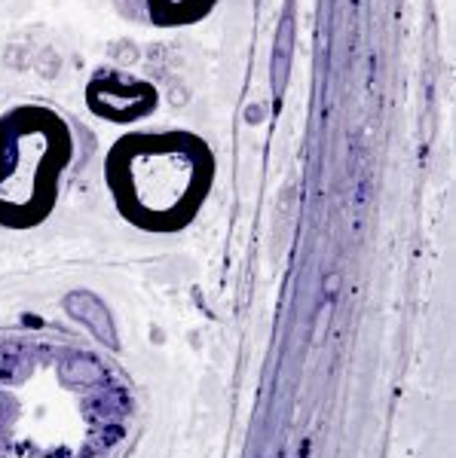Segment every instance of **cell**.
<instances>
[{"mask_svg":"<svg viewBox=\"0 0 456 458\" xmlns=\"http://www.w3.org/2000/svg\"><path fill=\"white\" fill-rule=\"evenodd\" d=\"M73 162L71 123L49 105L0 114V229L28 233L53 217Z\"/></svg>","mask_w":456,"mask_h":458,"instance_id":"obj_2","label":"cell"},{"mask_svg":"<svg viewBox=\"0 0 456 458\" xmlns=\"http://www.w3.org/2000/svg\"><path fill=\"white\" fill-rule=\"evenodd\" d=\"M220 6V0H144V16L159 31H178L205 21Z\"/></svg>","mask_w":456,"mask_h":458,"instance_id":"obj_4","label":"cell"},{"mask_svg":"<svg viewBox=\"0 0 456 458\" xmlns=\"http://www.w3.org/2000/svg\"><path fill=\"white\" fill-rule=\"evenodd\" d=\"M86 110L110 125H135L157 114L159 89L126 71H99L86 83Z\"/></svg>","mask_w":456,"mask_h":458,"instance_id":"obj_3","label":"cell"},{"mask_svg":"<svg viewBox=\"0 0 456 458\" xmlns=\"http://www.w3.org/2000/svg\"><path fill=\"white\" fill-rule=\"evenodd\" d=\"M116 214L138 233L175 235L202 214L215 190L218 157L187 129L123 131L101 162Z\"/></svg>","mask_w":456,"mask_h":458,"instance_id":"obj_1","label":"cell"}]
</instances>
